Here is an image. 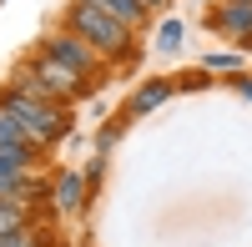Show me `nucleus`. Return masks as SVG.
Returning a JSON list of instances; mask_svg holds the SVG:
<instances>
[{
	"label": "nucleus",
	"mask_w": 252,
	"mask_h": 247,
	"mask_svg": "<svg viewBox=\"0 0 252 247\" xmlns=\"http://www.w3.org/2000/svg\"><path fill=\"white\" fill-rule=\"evenodd\" d=\"M71 26L86 35L91 46H101V51H121L126 46V26H121L116 15H106L96 0H81V5L71 10Z\"/></svg>",
	"instance_id": "2"
},
{
	"label": "nucleus",
	"mask_w": 252,
	"mask_h": 247,
	"mask_svg": "<svg viewBox=\"0 0 252 247\" xmlns=\"http://www.w3.org/2000/svg\"><path fill=\"white\" fill-rule=\"evenodd\" d=\"M177 40H182V26H177V20H166V26H161V46H166V51H172V46H177Z\"/></svg>",
	"instance_id": "12"
},
{
	"label": "nucleus",
	"mask_w": 252,
	"mask_h": 247,
	"mask_svg": "<svg viewBox=\"0 0 252 247\" xmlns=\"http://www.w3.org/2000/svg\"><path fill=\"white\" fill-rule=\"evenodd\" d=\"M26 141H31L26 126H20V121H15L5 106H0V147H26Z\"/></svg>",
	"instance_id": "7"
},
{
	"label": "nucleus",
	"mask_w": 252,
	"mask_h": 247,
	"mask_svg": "<svg viewBox=\"0 0 252 247\" xmlns=\"http://www.w3.org/2000/svg\"><path fill=\"white\" fill-rule=\"evenodd\" d=\"M51 202L61 212H71V207H81V177L76 172H66V177H56V187H51Z\"/></svg>",
	"instance_id": "4"
},
{
	"label": "nucleus",
	"mask_w": 252,
	"mask_h": 247,
	"mask_svg": "<svg viewBox=\"0 0 252 247\" xmlns=\"http://www.w3.org/2000/svg\"><path fill=\"white\" fill-rule=\"evenodd\" d=\"M0 247H26V232H5V237H0Z\"/></svg>",
	"instance_id": "13"
},
{
	"label": "nucleus",
	"mask_w": 252,
	"mask_h": 247,
	"mask_svg": "<svg viewBox=\"0 0 252 247\" xmlns=\"http://www.w3.org/2000/svg\"><path fill=\"white\" fill-rule=\"evenodd\" d=\"M161 101H166V86L157 81V86H146V91L131 96V111H152V106H161Z\"/></svg>",
	"instance_id": "9"
},
{
	"label": "nucleus",
	"mask_w": 252,
	"mask_h": 247,
	"mask_svg": "<svg viewBox=\"0 0 252 247\" xmlns=\"http://www.w3.org/2000/svg\"><path fill=\"white\" fill-rule=\"evenodd\" d=\"M242 91H247V96H252V81H242Z\"/></svg>",
	"instance_id": "15"
},
{
	"label": "nucleus",
	"mask_w": 252,
	"mask_h": 247,
	"mask_svg": "<svg viewBox=\"0 0 252 247\" xmlns=\"http://www.w3.org/2000/svg\"><path fill=\"white\" fill-rule=\"evenodd\" d=\"M51 56H61V61H66V66H76L81 76H86V71H91V56H86V51H81V46H76V40H66V35H61V40H51Z\"/></svg>",
	"instance_id": "5"
},
{
	"label": "nucleus",
	"mask_w": 252,
	"mask_h": 247,
	"mask_svg": "<svg viewBox=\"0 0 252 247\" xmlns=\"http://www.w3.org/2000/svg\"><path fill=\"white\" fill-rule=\"evenodd\" d=\"M5 111L26 126V136L31 141H56L61 131H66V121H61V111H51L46 101H35L31 91H10L5 96Z\"/></svg>",
	"instance_id": "1"
},
{
	"label": "nucleus",
	"mask_w": 252,
	"mask_h": 247,
	"mask_svg": "<svg viewBox=\"0 0 252 247\" xmlns=\"http://www.w3.org/2000/svg\"><path fill=\"white\" fill-rule=\"evenodd\" d=\"M222 26L227 31H252V5H232V10L222 15Z\"/></svg>",
	"instance_id": "10"
},
{
	"label": "nucleus",
	"mask_w": 252,
	"mask_h": 247,
	"mask_svg": "<svg viewBox=\"0 0 252 247\" xmlns=\"http://www.w3.org/2000/svg\"><path fill=\"white\" fill-rule=\"evenodd\" d=\"M96 5L106 15H116L121 26H136V20H141V0H96Z\"/></svg>",
	"instance_id": "6"
},
{
	"label": "nucleus",
	"mask_w": 252,
	"mask_h": 247,
	"mask_svg": "<svg viewBox=\"0 0 252 247\" xmlns=\"http://www.w3.org/2000/svg\"><path fill=\"white\" fill-rule=\"evenodd\" d=\"M20 232V202H0V237Z\"/></svg>",
	"instance_id": "11"
},
{
	"label": "nucleus",
	"mask_w": 252,
	"mask_h": 247,
	"mask_svg": "<svg viewBox=\"0 0 252 247\" xmlns=\"http://www.w3.org/2000/svg\"><path fill=\"white\" fill-rule=\"evenodd\" d=\"M76 76H81L76 66H66L61 56L46 51V56H40V66H35V76L26 81V91H31V96H35V91H56V96H61V91H76Z\"/></svg>",
	"instance_id": "3"
},
{
	"label": "nucleus",
	"mask_w": 252,
	"mask_h": 247,
	"mask_svg": "<svg viewBox=\"0 0 252 247\" xmlns=\"http://www.w3.org/2000/svg\"><path fill=\"white\" fill-rule=\"evenodd\" d=\"M141 5H166V0H141Z\"/></svg>",
	"instance_id": "14"
},
{
	"label": "nucleus",
	"mask_w": 252,
	"mask_h": 247,
	"mask_svg": "<svg viewBox=\"0 0 252 247\" xmlns=\"http://www.w3.org/2000/svg\"><path fill=\"white\" fill-rule=\"evenodd\" d=\"M26 152L31 147H0V177H20L26 172Z\"/></svg>",
	"instance_id": "8"
},
{
	"label": "nucleus",
	"mask_w": 252,
	"mask_h": 247,
	"mask_svg": "<svg viewBox=\"0 0 252 247\" xmlns=\"http://www.w3.org/2000/svg\"><path fill=\"white\" fill-rule=\"evenodd\" d=\"M237 5H252V0H237Z\"/></svg>",
	"instance_id": "16"
}]
</instances>
